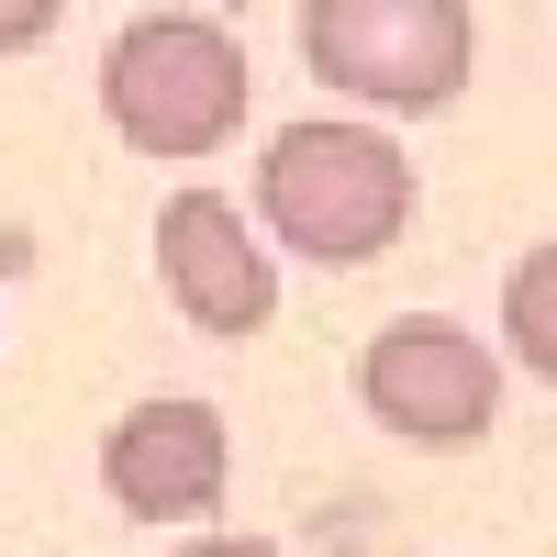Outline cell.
<instances>
[{
  "label": "cell",
  "instance_id": "obj_9",
  "mask_svg": "<svg viewBox=\"0 0 557 557\" xmlns=\"http://www.w3.org/2000/svg\"><path fill=\"white\" fill-rule=\"evenodd\" d=\"M168 557H278V546L268 535H178Z\"/></svg>",
  "mask_w": 557,
  "mask_h": 557
},
{
  "label": "cell",
  "instance_id": "obj_3",
  "mask_svg": "<svg viewBox=\"0 0 557 557\" xmlns=\"http://www.w3.org/2000/svg\"><path fill=\"white\" fill-rule=\"evenodd\" d=\"M301 67L368 112H446L480 67L469 0H301Z\"/></svg>",
  "mask_w": 557,
  "mask_h": 557
},
{
  "label": "cell",
  "instance_id": "obj_4",
  "mask_svg": "<svg viewBox=\"0 0 557 557\" xmlns=\"http://www.w3.org/2000/svg\"><path fill=\"white\" fill-rule=\"evenodd\" d=\"M357 401L368 424L412 457H469L502 424V346H480L446 312H391L357 346Z\"/></svg>",
  "mask_w": 557,
  "mask_h": 557
},
{
  "label": "cell",
  "instance_id": "obj_7",
  "mask_svg": "<svg viewBox=\"0 0 557 557\" xmlns=\"http://www.w3.org/2000/svg\"><path fill=\"white\" fill-rule=\"evenodd\" d=\"M502 346H513L524 380L557 391V246L513 257V278H502Z\"/></svg>",
  "mask_w": 557,
  "mask_h": 557
},
{
  "label": "cell",
  "instance_id": "obj_8",
  "mask_svg": "<svg viewBox=\"0 0 557 557\" xmlns=\"http://www.w3.org/2000/svg\"><path fill=\"white\" fill-rule=\"evenodd\" d=\"M45 34H57L45 0H0V57H23V45H45Z\"/></svg>",
  "mask_w": 557,
  "mask_h": 557
},
{
  "label": "cell",
  "instance_id": "obj_2",
  "mask_svg": "<svg viewBox=\"0 0 557 557\" xmlns=\"http://www.w3.org/2000/svg\"><path fill=\"white\" fill-rule=\"evenodd\" d=\"M246 45L212 12H134L101 45V112L134 157L157 168H201L246 134Z\"/></svg>",
  "mask_w": 557,
  "mask_h": 557
},
{
  "label": "cell",
  "instance_id": "obj_1",
  "mask_svg": "<svg viewBox=\"0 0 557 557\" xmlns=\"http://www.w3.org/2000/svg\"><path fill=\"white\" fill-rule=\"evenodd\" d=\"M412 212H424V178L380 123L312 112L257 146V235L301 268H380L412 235Z\"/></svg>",
  "mask_w": 557,
  "mask_h": 557
},
{
  "label": "cell",
  "instance_id": "obj_5",
  "mask_svg": "<svg viewBox=\"0 0 557 557\" xmlns=\"http://www.w3.org/2000/svg\"><path fill=\"white\" fill-rule=\"evenodd\" d=\"M157 290L178 301V323L212 346H246L278 323V246L246 223V201L223 190H168L157 201Z\"/></svg>",
  "mask_w": 557,
  "mask_h": 557
},
{
  "label": "cell",
  "instance_id": "obj_6",
  "mask_svg": "<svg viewBox=\"0 0 557 557\" xmlns=\"http://www.w3.org/2000/svg\"><path fill=\"white\" fill-rule=\"evenodd\" d=\"M101 491L134 524H212L223 491H235V435H223V412L201 391L123 401L101 435Z\"/></svg>",
  "mask_w": 557,
  "mask_h": 557
}]
</instances>
